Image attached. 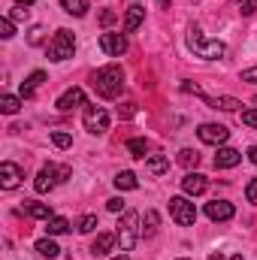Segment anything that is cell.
Masks as SVG:
<instances>
[{"label":"cell","mask_w":257,"mask_h":260,"mask_svg":"<svg viewBox=\"0 0 257 260\" xmlns=\"http://www.w3.org/2000/svg\"><path fill=\"white\" fill-rule=\"evenodd\" d=\"M133 3H136V0H133Z\"/></svg>","instance_id":"obj_49"},{"label":"cell","mask_w":257,"mask_h":260,"mask_svg":"<svg viewBox=\"0 0 257 260\" xmlns=\"http://www.w3.org/2000/svg\"><path fill=\"white\" fill-rule=\"evenodd\" d=\"M160 3H164V6H167V3H170V0H160Z\"/></svg>","instance_id":"obj_46"},{"label":"cell","mask_w":257,"mask_h":260,"mask_svg":"<svg viewBox=\"0 0 257 260\" xmlns=\"http://www.w3.org/2000/svg\"><path fill=\"white\" fill-rule=\"evenodd\" d=\"M43 82H46V73H43V70H34V73H30V76L21 82V100H30Z\"/></svg>","instance_id":"obj_18"},{"label":"cell","mask_w":257,"mask_h":260,"mask_svg":"<svg viewBox=\"0 0 257 260\" xmlns=\"http://www.w3.org/2000/svg\"><path fill=\"white\" fill-rule=\"evenodd\" d=\"M91 85H94L97 97H103V100H115V97L121 94V88H124V70H121L118 64L100 67V70L94 73Z\"/></svg>","instance_id":"obj_1"},{"label":"cell","mask_w":257,"mask_h":260,"mask_svg":"<svg viewBox=\"0 0 257 260\" xmlns=\"http://www.w3.org/2000/svg\"><path fill=\"white\" fill-rule=\"evenodd\" d=\"M157 224H160V215H157L154 209H148V212H145V218H142V236H145V239H151V236L157 233Z\"/></svg>","instance_id":"obj_23"},{"label":"cell","mask_w":257,"mask_h":260,"mask_svg":"<svg viewBox=\"0 0 257 260\" xmlns=\"http://www.w3.org/2000/svg\"><path fill=\"white\" fill-rule=\"evenodd\" d=\"M52 142H55L58 148H70V145H73V136L64 133V130H52Z\"/></svg>","instance_id":"obj_31"},{"label":"cell","mask_w":257,"mask_h":260,"mask_svg":"<svg viewBox=\"0 0 257 260\" xmlns=\"http://www.w3.org/2000/svg\"><path fill=\"white\" fill-rule=\"evenodd\" d=\"M100 49L109 58H121L127 52V37L124 34H100Z\"/></svg>","instance_id":"obj_10"},{"label":"cell","mask_w":257,"mask_h":260,"mask_svg":"<svg viewBox=\"0 0 257 260\" xmlns=\"http://www.w3.org/2000/svg\"><path fill=\"white\" fill-rule=\"evenodd\" d=\"M115 236H118L121 251H133V248H136V242H139V236H142V227H139V215H136L133 209H124Z\"/></svg>","instance_id":"obj_3"},{"label":"cell","mask_w":257,"mask_h":260,"mask_svg":"<svg viewBox=\"0 0 257 260\" xmlns=\"http://www.w3.org/2000/svg\"><path fill=\"white\" fill-rule=\"evenodd\" d=\"M43 37H46V27H43V24H34V27L27 30V43H30V46H40Z\"/></svg>","instance_id":"obj_32"},{"label":"cell","mask_w":257,"mask_h":260,"mask_svg":"<svg viewBox=\"0 0 257 260\" xmlns=\"http://www.w3.org/2000/svg\"><path fill=\"white\" fill-rule=\"evenodd\" d=\"M170 170V160L164 157V154H151L148 160H145V173L148 176H160V173H167Z\"/></svg>","instance_id":"obj_20"},{"label":"cell","mask_w":257,"mask_h":260,"mask_svg":"<svg viewBox=\"0 0 257 260\" xmlns=\"http://www.w3.org/2000/svg\"><path fill=\"white\" fill-rule=\"evenodd\" d=\"M242 124L245 127H257V109H242Z\"/></svg>","instance_id":"obj_34"},{"label":"cell","mask_w":257,"mask_h":260,"mask_svg":"<svg viewBox=\"0 0 257 260\" xmlns=\"http://www.w3.org/2000/svg\"><path fill=\"white\" fill-rule=\"evenodd\" d=\"M179 260H188V257H179Z\"/></svg>","instance_id":"obj_47"},{"label":"cell","mask_w":257,"mask_h":260,"mask_svg":"<svg viewBox=\"0 0 257 260\" xmlns=\"http://www.w3.org/2000/svg\"><path fill=\"white\" fill-rule=\"evenodd\" d=\"M239 160H242V151H236V148H227V145H224V148H218V154H215V160H212V164H215V170H233Z\"/></svg>","instance_id":"obj_15"},{"label":"cell","mask_w":257,"mask_h":260,"mask_svg":"<svg viewBox=\"0 0 257 260\" xmlns=\"http://www.w3.org/2000/svg\"><path fill=\"white\" fill-rule=\"evenodd\" d=\"M82 124H85L88 133L100 136V133H106V130H109V112H106L103 106H88V109H85V115H82Z\"/></svg>","instance_id":"obj_8"},{"label":"cell","mask_w":257,"mask_h":260,"mask_svg":"<svg viewBox=\"0 0 257 260\" xmlns=\"http://www.w3.org/2000/svg\"><path fill=\"white\" fill-rule=\"evenodd\" d=\"M236 6H239V12H242V15H251V12L257 9L254 0H236Z\"/></svg>","instance_id":"obj_36"},{"label":"cell","mask_w":257,"mask_h":260,"mask_svg":"<svg viewBox=\"0 0 257 260\" xmlns=\"http://www.w3.org/2000/svg\"><path fill=\"white\" fill-rule=\"evenodd\" d=\"M179 164H182L185 170H191V167L200 164V154H197L194 148H182V151H179Z\"/></svg>","instance_id":"obj_28"},{"label":"cell","mask_w":257,"mask_h":260,"mask_svg":"<svg viewBox=\"0 0 257 260\" xmlns=\"http://www.w3.org/2000/svg\"><path fill=\"white\" fill-rule=\"evenodd\" d=\"M21 103H24L21 97H12V94H3V97H0V112H3V115H15V112L21 109Z\"/></svg>","instance_id":"obj_25"},{"label":"cell","mask_w":257,"mask_h":260,"mask_svg":"<svg viewBox=\"0 0 257 260\" xmlns=\"http://www.w3.org/2000/svg\"><path fill=\"white\" fill-rule=\"evenodd\" d=\"M61 112H73V109H79V106H85V91L82 88H67L64 94L58 97V103H55Z\"/></svg>","instance_id":"obj_13"},{"label":"cell","mask_w":257,"mask_h":260,"mask_svg":"<svg viewBox=\"0 0 257 260\" xmlns=\"http://www.w3.org/2000/svg\"><path fill=\"white\" fill-rule=\"evenodd\" d=\"M73 52H76V37H73V30H55V37L49 40V46H46V55H49V61H70L73 58Z\"/></svg>","instance_id":"obj_4"},{"label":"cell","mask_w":257,"mask_h":260,"mask_svg":"<svg viewBox=\"0 0 257 260\" xmlns=\"http://www.w3.org/2000/svg\"><path fill=\"white\" fill-rule=\"evenodd\" d=\"M115 242H118V236H115V233H97V239L91 242V254L106 257V254L115 248Z\"/></svg>","instance_id":"obj_16"},{"label":"cell","mask_w":257,"mask_h":260,"mask_svg":"<svg viewBox=\"0 0 257 260\" xmlns=\"http://www.w3.org/2000/svg\"><path fill=\"white\" fill-rule=\"evenodd\" d=\"M76 230L79 233H94L97 230V215H82L79 224H76Z\"/></svg>","instance_id":"obj_29"},{"label":"cell","mask_w":257,"mask_h":260,"mask_svg":"<svg viewBox=\"0 0 257 260\" xmlns=\"http://www.w3.org/2000/svg\"><path fill=\"white\" fill-rule=\"evenodd\" d=\"M170 215L179 227H194L197 221V209L188 197H170Z\"/></svg>","instance_id":"obj_6"},{"label":"cell","mask_w":257,"mask_h":260,"mask_svg":"<svg viewBox=\"0 0 257 260\" xmlns=\"http://www.w3.org/2000/svg\"><path fill=\"white\" fill-rule=\"evenodd\" d=\"M254 103H257V97H254Z\"/></svg>","instance_id":"obj_48"},{"label":"cell","mask_w":257,"mask_h":260,"mask_svg":"<svg viewBox=\"0 0 257 260\" xmlns=\"http://www.w3.org/2000/svg\"><path fill=\"white\" fill-rule=\"evenodd\" d=\"M242 82H251V85H257V67H248V70H242Z\"/></svg>","instance_id":"obj_39"},{"label":"cell","mask_w":257,"mask_h":260,"mask_svg":"<svg viewBox=\"0 0 257 260\" xmlns=\"http://www.w3.org/2000/svg\"><path fill=\"white\" fill-rule=\"evenodd\" d=\"M21 179H24V170L18 164H12V160H3L0 164V188L3 191H15L21 185Z\"/></svg>","instance_id":"obj_9"},{"label":"cell","mask_w":257,"mask_h":260,"mask_svg":"<svg viewBox=\"0 0 257 260\" xmlns=\"http://www.w3.org/2000/svg\"><path fill=\"white\" fill-rule=\"evenodd\" d=\"M209 260H224L221 254H209Z\"/></svg>","instance_id":"obj_43"},{"label":"cell","mask_w":257,"mask_h":260,"mask_svg":"<svg viewBox=\"0 0 257 260\" xmlns=\"http://www.w3.org/2000/svg\"><path fill=\"white\" fill-rule=\"evenodd\" d=\"M37 251H40V254H43V257H58V254H61V248H58V245H55V239H40V242H37Z\"/></svg>","instance_id":"obj_27"},{"label":"cell","mask_w":257,"mask_h":260,"mask_svg":"<svg viewBox=\"0 0 257 260\" xmlns=\"http://www.w3.org/2000/svg\"><path fill=\"white\" fill-rule=\"evenodd\" d=\"M254 3H257V0H254Z\"/></svg>","instance_id":"obj_50"},{"label":"cell","mask_w":257,"mask_h":260,"mask_svg":"<svg viewBox=\"0 0 257 260\" xmlns=\"http://www.w3.org/2000/svg\"><path fill=\"white\" fill-rule=\"evenodd\" d=\"M27 12H30V9H27L24 3H15V6H12V12H9V18H12V21H18V18H27Z\"/></svg>","instance_id":"obj_33"},{"label":"cell","mask_w":257,"mask_h":260,"mask_svg":"<svg viewBox=\"0 0 257 260\" xmlns=\"http://www.w3.org/2000/svg\"><path fill=\"white\" fill-rule=\"evenodd\" d=\"M197 136H200V142H206V145H224L227 136H230V130L224 127V124H200V127H197Z\"/></svg>","instance_id":"obj_11"},{"label":"cell","mask_w":257,"mask_h":260,"mask_svg":"<svg viewBox=\"0 0 257 260\" xmlns=\"http://www.w3.org/2000/svg\"><path fill=\"white\" fill-rule=\"evenodd\" d=\"M15 3H24V6H34V0H15Z\"/></svg>","instance_id":"obj_42"},{"label":"cell","mask_w":257,"mask_h":260,"mask_svg":"<svg viewBox=\"0 0 257 260\" xmlns=\"http://www.w3.org/2000/svg\"><path fill=\"white\" fill-rule=\"evenodd\" d=\"M182 91H188V94H197L206 106H212V109H224V112H236L242 103L236 100V97H209V94H203L197 85H191V82H182Z\"/></svg>","instance_id":"obj_7"},{"label":"cell","mask_w":257,"mask_h":260,"mask_svg":"<svg viewBox=\"0 0 257 260\" xmlns=\"http://www.w3.org/2000/svg\"><path fill=\"white\" fill-rule=\"evenodd\" d=\"M185 43H188V49H191L194 55L203 58V61H221V58L227 55V46H224L221 40H206L200 27H191V30H188Z\"/></svg>","instance_id":"obj_2"},{"label":"cell","mask_w":257,"mask_h":260,"mask_svg":"<svg viewBox=\"0 0 257 260\" xmlns=\"http://www.w3.org/2000/svg\"><path fill=\"white\" fill-rule=\"evenodd\" d=\"M106 209H109V212H121V209H124V200H121V197H112V200H106Z\"/></svg>","instance_id":"obj_38"},{"label":"cell","mask_w":257,"mask_h":260,"mask_svg":"<svg viewBox=\"0 0 257 260\" xmlns=\"http://www.w3.org/2000/svg\"><path fill=\"white\" fill-rule=\"evenodd\" d=\"M0 37H3V40H12V37H15V21H12L9 15L0 18Z\"/></svg>","instance_id":"obj_30"},{"label":"cell","mask_w":257,"mask_h":260,"mask_svg":"<svg viewBox=\"0 0 257 260\" xmlns=\"http://www.w3.org/2000/svg\"><path fill=\"white\" fill-rule=\"evenodd\" d=\"M124 145H127V151L133 157H148V151H151V142H148V139H139V136L127 139Z\"/></svg>","instance_id":"obj_21"},{"label":"cell","mask_w":257,"mask_h":260,"mask_svg":"<svg viewBox=\"0 0 257 260\" xmlns=\"http://www.w3.org/2000/svg\"><path fill=\"white\" fill-rule=\"evenodd\" d=\"M67 230H70V221L61 218V215H55V218L46 221V233H49V236H61V233H67Z\"/></svg>","instance_id":"obj_24"},{"label":"cell","mask_w":257,"mask_h":260,"mask_svg":"<svg viewBox=\"0 0 257 260\" xmlns=\"http://www.w3.org/2000/svg\"><path fill=\"white\" fill-rule=\"evenodd\" d=\"M142 21H145V6H139V3L127 6V12H124V34H133Z\"/></svg>","instance_id":"obj_17"},{"label":"cell","mask_w":257,"mask_h":260,"mask_svg":"<svg viewBox=\"0 0 257 260\" xmlns=\"http://www.w3.org/2000/svg\"><path fill=\"white\" fill-rule=\"evenodd\" d=\"M245 197H248V203H254L257 206V179H251V182L245 185Z\"/></svg>","instance_id":"obj_37"},{"label":"cell","mask_w":257,"mask_h":260,"mask_svg":"<svg viewBox=\"0 0 257 260\" xmlns=\"http://www.w3.org/2000/svg\"><path fill=\"white\" fill-rule=\"evenodd\" d=\"M115 188H118V191H136V188H139V182H136V176H133L130 170H124V173H118V176H115Z\"/></svg>","instance_id":"obj_26"},{"label":"cell","mask_w":257,"mask_h":260,"mask_svg":"<svg viewBox=\"0 0 257 260\" xmlns=\"http://www.w3.org/2000/svg\"><path fill=\"white\" fill-rule=\"evenodd\" d=\"M248 160H251V164H257V145H251V151H248Z\"/></svg>","instance_id":"obj_41"},{"label":"cell","mask_w":257,"mask_h":260,"mask_svg":"<svg viewBox=\"0 0 257 260\" xmlns=\"http://www.w3.org/2000/svg\"><path fill=\"white\" fill-rule=\"evenodd\" d=\"M112 260H130L127 254H118V257H112Z\"/></svg>","instance_id":"obj_44"},{"label":"cell","mask_w":257,"mask_h":260,"mask_svg":"<svg viewBox=\"0 0 257 260\" xmlns=\"http://www.w3.org/2000/svg\"><path fill=\"white\" fill-rule=\"evenodd\" d=\"M230 260H242V254H233V257H230Z\"/></svg>","instance_id":"obj_45"},{"label":"cell","mask_w":257,"mask_h":260,"mask_svg":"<svg viewBox=\"0 0 257 260\" xmlns=\"http://www.w3.org/2000/svg\"><path fill=\"white\" fill-rule=\"evenodd\" d=\"M115 18H118V12H112V9H103V12H100V24H103V27L115 24Z\"/></svg>","instance_id":"obj_35"},{"label":"cell","mask_w":257,"mask_h":260,"mask_svg":"<svg viewBox=\"0 0 257 260\" xmlns=\"http://www.w3.org/2000/svg\"><path fill=\"white\" fill-rule=\"evenodd\" d=\"M24 212H27L30 218H40V221L55 218V215H52V209H49L46 203H37V200H24Z\"/></svg>","instance_id":"obj_19"},{"label":"cell","mask_w":257,"mask_h":260,"mask_svg":"<svg viewBox=\"0 0 257 260\" xmlns=\"http://www.w3.org/2000/svg\"><path fill=\"white\" fill-rule=\"evenodd\" d=\"M206 188H209V182H206V176H200V173H185V179H182V191L188 197H200L206 194Z\"/></svg>","instance_id":"obj_14"},{"label":"cell","mask_w":257,"mask_h":260,"mask_svg":"<svg viewBox=\"0 0 257 260\" xmlns=\"http://www.w3.org/2000/svg\"><path fill=\"white\" fill-rule=\"evenodd\" d=\"M118 112H121V118H133V115H136V103H124Z\"/></svg>","instance_id":"obj_40"},{"label":"cell","mask_w":257,"mask_h":260,"mask_svg":"<svg viewBox=\"0 0 257 260\" xmlns=\"http://www.w3.org/2000/svg\"><path fill=\"white\" fill-rule=\"evenodd\" d=\"M236 215V209H233V203H227V200H212V203H206V218L209 221H230Z\"/></svg>","instance_id":"obj_12"},{"label":"cell","mask_w":257,"mask_h":260,"mask_svg":"<svg viewBox=\"0 0 257 260\" xmlns=\"http://www.w3.org/2000/svg\"><path fill=\"white\" fill-rule=\"evenodd\" d=\"M61 9H64L67 15H76V18H82V15L91 9V3H88V0H61Z\"/></svg>","instance_id":"obj_22"},{"label":"cell","mask_w":257,"mask_h":260,"mask_svg":"<svg viewBox=\"0 0 257 260\" xmlns=\"http://www.w3.org/2000/svg\"><path fill=\"white\" fill-rule=\"evenodd\" d=\"M70 179V167H58V164H49V167H43L40 173H37V182H34V188H37V194H49L55 185H61Z\"/></svg>","instance_id":"obj_5"}]
</instances>
